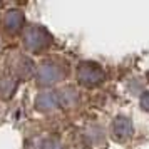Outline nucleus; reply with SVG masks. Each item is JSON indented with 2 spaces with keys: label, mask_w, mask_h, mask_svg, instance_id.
Instances as JSON below:
<instances>
[{
  "label": "nucleus",
  "mask_w": 149,
  "mask_h": 149,
  "mask_svg": "<svg viewBox=\"0 0 149 149\" xmlns=\"http://www.w3.org/2000/svg\"><path fill=\"white\" fill-rule=\"evenodd\" d=\"M22 22H24V19H22L20 12H19V10H10V12H7L5 19H3V25H5L7 30L15 32L17 29H20Z\"/></svg>",
  "instance_id": "obj_1"
}]
</instances>
